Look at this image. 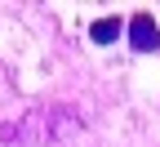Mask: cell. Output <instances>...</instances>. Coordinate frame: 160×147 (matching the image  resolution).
I'll return each mask as SVG.
<instances>
[{
  "mask_svg": "<svg viewBox=\"0 0 160 147\" xmlns=\"http://www.w3.org/2000/svg\"><path fill=\"white\" fill-rule=\"evenodd\" d=\"M129 40H133V49H138V54H151V49L160 45L156 18H151V13H133V23H129Z\"/></svg>",
  "mask_w": 160,
  "mask_h": 147,
  "instance_id": "1",
  "label": "cell"
},
{
  "mask_svg": "<svg viewBox=\"0 0 160 147\" xmlns=\"http://www.w3.org/2000/svg\"><path fill=\"white\" fill-rule=\"evenodd\" d=\"M93 40H98V45H111V40L120 36V18H98V23H93V31H89Z\"/></svg>",
  "mask_w": 160,
  "mask_h": 147,
  "instance_id": "2",
  "label": "cell"
}]
</instances>
